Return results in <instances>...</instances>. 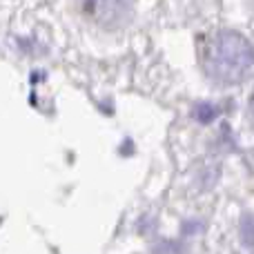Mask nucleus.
<instances>
[{"instance_id": "f03ea898", "label": "nucleus", "mask_w": 254, "mask_h": 254, "mask_svg": "<svg viewBox=\"0 0 254 254\" xmlns=\"http://www.w3.org/2000/svg\"><path fill=\"white\" fill-rule=\"evenodd\" d=\"M78 4L89 20L105 29L125 25L131 13V0H78Z\"/></svg>"}, {"instance_id": "f257e3e1", "label": "nucleus", "mask_w": 254, "mask_h": 254, "mask_svg": "<svg viewBox=\"0 0 254 254\" xmlns=\"http://www.w3.org/2000/svg\"><path fill=\"white\" fill-rule=\"evenodd\" d=\"M201 65L212 83L221 87H232L252 74L254 47L239 31H214L207 36L201 47Z\"/></svg>"}, {"instance_id": "20e7f679", "label": "nucleus", "mask_w": 254, "mask_h": 254, "mask_svg": "<svg viewBox=\"0 0 254 254\" xmlns=\"http://www.w3.org/2000/svg\"><path fill=\"white\" fill-rule=\"evenodd\" d=\"M252 119H254V103H252Z\"/></svg>"}, {"instance_id": "7ed1b4c3", "label": "nucleus", "mask_w": 254, "mask_h": 254, "mask_svg": "<svg viewBox=\"0 0 254 254\" xmlns=\"http://www.w3.org/2000/svg\"><path fill=\"white\" fill-rule=\"evenodd\" d=\"M194 114H196L203 123H207V121H212V116H216V110L210 105H198L196 110H194Z\"/></svg>"}]
</instances>
